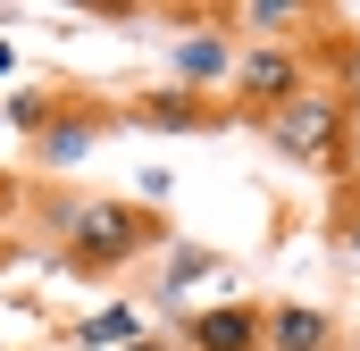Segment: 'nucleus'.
Instances as JSON below:
<instances>
[{"mask_svg":"<svg viewBox=\"0 0 360 351\" xmlns=\"http://www.w3.org/2000/svg\"><path fill=\"white\" fill-rule=\"evenodd\" d=\"M51 109H59V92L25 84V92H8V109H0V117H8L17 134H42V126H51Z\"/></svg>","mask_w":360,"mask_h":351,"instance_id":"11","label":"nucleus"},{"mask_svg":"<svg viewBox=\"0 0 360 351\" xmlns=\"http://www.w3.org/2000/svg\"><path fill=\"white\" fill-rule=\"evenodd\" d=\"M310 92V51L302 42H243L235 51V76H226V109L235 117H269V109H285V100H302Z\"/></svg>","mask_w":360,"mask_h":351,"instance_id":"3","label":"nucleus"},{"mask_svg":"<svg viewBox=\"0 0 360 351\" xmlns=\"http://www.w3.org/2000/svg\"><path fill=\"white\" fill-rule=\"evenodd\" d=\"M109 126H117V109H101V100H59V109H51V126L34 134V159H42V168H76Z\"/></svg>","mask_w":360,"mask_h":351,"instance_id":"4","label":"nucleus"},{"mask_svg":"<svg viewBox=\"0 0 360 351\" xmlns=\"http://www.w3.org/2000/svg\"><path fill=\"white\" fill-rule=\"evenodd\" d=\"M0 267H8V243H0Z\"/></svg>","mask_w":360,"mask_h":351,"instance_id":"16","label":"nucleus"},{"mask_svg":"<svg viewBox=\"0 0 360 351\" xmlns=\"http://www.w3.org/2000/svg\"><path fill=\"white\" fill-rule=\"evenodd\" d=\"M335 351H360V343H335Z\"/></svg>","mask_w":360,"mask_h":351,"instance_id":"17","label":"nucleus"},{"mask_svg":"<svg viewBox=\"0 0 360 351\" xmlns=\"http://www.w3.org/2000/svg\"><path fill=\"white\" fill-rule=\"evenodd\" d=\"M126 126H176V134H201V126H218L226 109H201V92H151V100H134V109H117Z\"/></svg>","mask_w":360,"mask_h":351,"instance_id":"8","label":"nucleus"},{"mask_svg":"<svg viewBox=\"0 0 360 351\" xmlns=\"http://www.w3.org/2000/svg\"><path fill=\"white\" fill-rule=\"evenodd\" d=\"M335 318L319 301H260V351H335Z\"/></svg>","mask_w":360,"mask_h":351,"instance_id":"5","label":"nucleus"},{"mask_svg":"<svg viewBox=\"0 0 360 351\" xmlns=\"http://www.w3.org/2000/svg\"><path fill=\"white\" fill-rule=\"evenodd\" d=\"M68 343L76 351H126V343H143V318H134L126 301H109V310H92V318L68 326Z\"/></svg>","mask_w":360,"mask_h":351,"instance_id":"10","label":"nucleus"},{"mask_svg":"<svg viewBox=\"0 0 360 351\" xmlns=\"http://www.w3.org/2000/svg\"><path fill=\"white\" fill-rule=\"evenodd\" d=\"M0 209H17V184H8V176H0Z\"/></svg>","mask_w":360,"mask_h":351,"instance_id":"14","label":"nucleus"},{"mask_svg":"<svg viewBox=\"0 0 360 351\" xmlns=\"http://www.w3.org/2000/svg\"><path fill=\"white\" fill-rule=\"evenodd\" d=\"M218 25H243L252 42H293V25H310L302 0H243V8H218Z\"/></svg>","mask_w":360,"mask_h":351,"instance_id":"9","label":"nucleus"},{"mask_svg":"<svg viewBox=\"0 0 360 351\" xmlns=\"http://www.w3.org/2000/svg\"><path fill=\"white\" fill-rule=\"evenodd\" d=\"M184 351H260V301L184 310Z\"/></svg>","mask_w":360,"mask_h":351,"instance_id":"6","label":"nucleus"},{"mask_svg":"<svg viewBox=\"0 0 360 351\" xmlns=\"http://www.w3.org/2000/svg\"><path fill=\"white\" fill-rule=\"evenodd\" d=\"M168 67L184 76V92H201V100H210V92L235 76V34H210V25H201V34H184L176 51H168Z\"/></svg>","mask_w":360,"mask_h":351,"instance_id":"7","label":"nucleus"},{"mask_svg":"<svg viewBox=\"0 0 360 351\" xmlns=\"http://www.w3.org/2000/svg\"><path fill=\"white\" fill-rule=\"evenodd\" d=\"M34 218H42L59 267H76V276H126L134 260H151L168 243V218L126 192H34Z\"/></svg>","mask_w":360,"mask_h":351,"instance_id":"1","label":"nucleus"},{"mask_svg":"<svg viewBox=\"0 0 360 351\" xmlns=\"http://www.w3.org/2000/svg\"><path fill=\"white\" fill-rule=\"evenodd\" d=\"M260 134H269V151H285V159H302V168H319V176H352V92L344 84H310L302 100L269 109Z\"/></svg>","mask_w":360,"mask_h":351,"instance_id":"2","label":"nucleus"},{"mask_svg":"<svg viewBox=\"0 0 360 351\" xmlns=\"http://www.w3.org/2000/svg\"><path fill=\"white\" fill-rule=\"evenodd\" d=\"M126 351H168V343H160V335H143V343H126Z\"/></svg>","mask_w":360,"mask_h":351,"instance_id":"15","label":"nucleus"},{"mask_svg":"<svg viewBox=\"0 0 360 351\" xmlns=\"http://www.w3.org/2000/svg\"><path fill=\"white\" fill-rule=\"evenodd\" d=\"M344 251L360 260V209H344Z\"/></svg>","mask_w":360,"mask_h":351,"instance_id":"13","label":"nucleus"},{"mask_svg":"<svg viewBox=\"0 0 360 351\" xmlns=\"http://www.w3.org/2000/svg\"><path fill=\"white\" fill-rule=\"evenodd\" d=\"M210 267H218V260H210V251H176V260L160 267V301H176L184 284H193V276H210Z\"/></svg>","mask_w":360,"mask_h":351,"instance_id":"12","label":"nucleus"}]
</instances>
